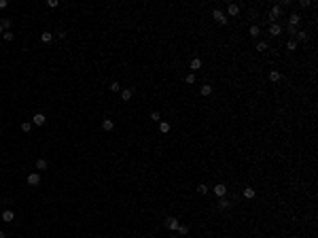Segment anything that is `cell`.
<instances>
[{"mask_svg": "<svg viewBox=\"0 0 318 238\" xmlns=\"http://www.w3.org/2000/svg\"><path fill=\"white\" fill-rule=\"evenodd\" d=\"M212 17H214V21H219V24H223V26L229 21V17L221 11V9H214V11H212Z\"/></svg>", "mask_w": 318, "mask_h": 238, "instance_id": "6da1fadb", "label": "cell"}, {"mask_svg": "<svg viewBox=\"0 0 318 238\" xmlns=\"http://www.w3.org/2000/svg\"><path fill=\"white\" fill-rule=\"evenodd\" d=\"M28 185H32V187L41 185V174H38V172H32V174H28Z\"/></svg>", "mask_w": 318, "mask_h": 238, "instance_id": "7a4b0ae2", "label": "cell"}, {"mask_svg": "<svg viewBox=\"0 0 318 238\" xmlns=\"http://www.w3.org/2000/svg\"><path fill=\"white\" fill-rule=\"evenodd\" d=\"M178 225H180L178 219H174V217H168V219H166V228H168V230H178Z\"/></svg>", "mask_w": 318, "mask_h": 238, "instance_id": "3957f363", "label": "cell"}, {"mask_svg": "<svg viewBox=\"0 0 318 238\" xmlns=\"http://www.w3.org/2000/svg\"><path fill=\"white\" fill-rule=\"evenodd\" d=\"M270 15H272V24H273V21H276V19L282 15V6H280V4H273V6H272V13H270Z\"/></svg>", "mask_w": 318, "mask_h": 238, "instance_id": "277c9868", "label": "cell"}, {"mask_svg": "<svg viewBox=\"0 0 318 238\" xmlns=\"http://www.w3.org/2000/svg\"><path fill=\"white\" fill-rule=\"evenodd\" d=\"M45 121H47V117L43 113H36V115L32 117V123H34V126H45Z\"/></svg>", "mask_w": 318, "mask_h": 238, "instance_id": "5b68a950", "label": "cell"}, {"mask_svg": "<svg viewBox=\"0 0 318 238\" xmlns=\"http://www.w3.org/2000/svg\"><path fill=\"white\" fill-rule=\"evenodd\" d=\"M214 193H216L219 198H225V193H227V185H223V183L214 185Z\"/></svg>", "mask_w": 318, "mask_h": 238, "instance_id": "8992f818", "label": "cell"}, {"mask_svg": "<svg viewBox=\"0 0 318 238\" xmlns=\"http://www.w3.org/2000/svg\"><path fill=\"white\" fill-rule=\"evenodd\" d=\"M113 128H115V121L113 119H102V130L104 132H110Z\"/></svg>", "mask_w": 318, "mask_h": 238, "instance_id": "52a82bcc", "label": "cell"}, {"mask_svg": "<svg viewBox=\"0 0 318 238\" xmlns=\"http://www.w3.org/2000/svg\"><path fill=\"white\" fill-rule=\"evenodd\" d=\"M132 96H134V90H121V100L123 102H130Z\"/></svg>", "mask_w": 318, "mask_h": 238, "instance_id": "ba28073f", "label": "cell"}, {"mask_svg": "<svg viewBox=\"0 0 318 238\" xmlns=\"http://www.w3.org/2000/svg\"><path fill=\"white\" fill-rule=\"evenodd\" d=\"M299 21H301V15H299V13H293V15L288 17V26H293V28H295Z\"/></svg>", "mask_w": 318, "mask_h": 238, "instance_id": "9c48e42d", "label": "cell"}, {"mask_svg": "<svg viewBox=\"0 0 318 238\" xmlns=\"http://www.w3.org/2000/svg\"><path fill=\"white\" fill-rule=\"evenodd\" d=\"M189 66H191V70H199V68H202V66H204V62H202V60H199V57H193V60H191V64H189Z\"/></svg>", "mask_w": 318, "mask_h": 238, "instance_id": "30bf717a", "label": "cell"}, {"mask_svg": "<svg viewBox=\"0 0 318 238\" xmlns=\"http://www.w3.org/2000/svg\"><path fill=\"white\" fill-rule=\"evenodd\" d=\"M227 13L231 15V17L240 15V6H238V4H229V6H227Z\"/></svg>", "mask_w": 318, "mask_h": 238, "instance_id": "8fae6325", "label": "cell"}, {"mask_svg": "<svg viewBox=\"0 0 318 238\" xmlns=\"http://www.w3.org/2000/svg\"><path fill=\"white\" fill-rule=\"evenodd\" d=\"M280 32H282V28H280L278 24H270V34H272V36H278Z\"/></svg>", "mask_w": 318, "mask_h": 238, "instance_id": "7c38bea8", "label": "cell"}, {"mask_svg": "<svg viewBox=\"0 0 318 238\" xmlns=\"http://www.w3.org/2000/svg\"><path fill=\"white\" fill-rule=\"evenodd\" d=\"M13 219H15V213L13 211H4L2 213V221H13Z\"/></svg>", "mask_w": 318, "mask_h": 238, "instance_id": "4fadbf2b", "label": "cell"}, {"mask_svg": "<svg viewBox=\"0 0 318 238\" xmlns=\"http://www.w3.org/2000/svg\"><path fill=\"white\" fill-rule=\"evenodd\" d=\"M199 94L202 96H210L212 94V85H202V87H199Z\"/></svg>", "mask_w": 318, "mask_h": 238, "instance_id": "5bb4252c", "label": "cell"}, {"mask_svg": "<svg viewBox=\"0 0 318 238\" xmlns=\"http://www.w3.org/2000/svg\"><path fill=\"white\" fill-rule=\"evenodd\" d=\"M280 77H282V75H280L278 70H272V72H270V81H272V83H278V81H280Z\"/></svg>", "mask_w": 318, "mask_h": 238, "instance_id": "9a60e30c", "label": "cell"}, {"mask_svg": "<svg viewBox=\"0 0 318 238\" xmlns=\"http://www.w3.org/2000/svg\"><path fill=\"white\" fill-rule=\"evenodd\" d=\"M159 132H161V134H168V132H170V123H168V121H161V123H159Z\"/></svg>", "mask_w": 318, "mask_h": 238, "instance_id": "2e32d148", "label": "cell"}, {"mask_svg": "<svg viewBox=\"0 0 318 238\" xmlns=\"http://www.w3.org/2000/svg\"><path fill=\"white\" fill-rule=\"evenodd\" d=\"M229 206H231V204H229L225 198H219V208H221V211H227Z\"/></svg>", "mask_w": 318, "mask_h": 238, "instance_id": "e0dca14e", "label": "cell"}, {"mask_svg": "<svg viewBox=\"0 0 318 238\" xmlns=\"http://www.w3.org/2000/svg\"><path fill=\"white\" fill-rule=\"evenodd\" d=\"M41 41H43V43H51V41H53V34H51V32H43V34H41Z\"/></svg>", "mask_w": 318, "mask_h": 238, "instance_id": "ac0fdd59", "label": "cell"}, {"mask_svg": "<svg viewBox=\"0 0 318 238\" xmlns=\"http://www.w3.org/2000/svg\"><path fill=\"white\" fill-rule=\"evenodd\" d=\"M244 198H248V200L255 198V189H252V187H246V189H244Z\"/></svg>", "mask_w": 318, "mask_h": 238, "instance_id": "d6986e66", "label": "cell"}, {"mask_svg": "<svg viewBox=\"0 0 318 238\" xmlns=\"http://www.w3.org/2000/svg\"><path fill=\"white\" fill-rule=\"evenodd\" d=\"M0 26H2V30H4V32H9V28H11V19H2V21H0Z\"/></svg>", "mask_w": 318, "mask_h": 238, "instance_id": "ffe728a7", "label": "cell"}, {"mask_svg": "<svg viewBox=\"0 0 318 238\" xmlns=\"http://www.w3.org/2000/svg\"><path fill=\"white\" fill-rule=\"evenodd\" d=\"M47 168V159H38L36 162V170H45Z\"/></svg>", "mask_w": 318, "mask_h": 238, "instance_id": "44dd1931", "label": "cell"}, {"mask_svg": "<svg viewBox=\"0 0 318 238\" xmlns=\"http://www.w3.org/2000/svg\"><path fill=\"white\" fill-rule=\"evenodd\" d=\"M297 41H308V32H305V30L297 32Z\"/></svg>", "mask_w": 318, "mask_h": 238, "instance_id": "7402d4cb", "label": "cell"}, {"mask_svg": "<svg viewBox=\"0 0 318 238\" xmlns=\"http://www.w3.org/2000/svg\"><path fill=\"white\" fill-rule=\"evenodd\" d=\"M21 130H23V132H30V130H32V121H23V123H21Z\"/></svg>", "mask_w": 318, "mask_h": 238, "instance_id": "603a6c76", "label": "cell"}, {"mask_svg": "<svg viewBox=\"0 0 318 238\" xmlns=\"http://www.w3.org/2000/svg\"><path fill=\"white\" fill-rule=\"evenodd\" d=\"M257 51H267V43H265V41L257 43Z\"/></svg>", "mask_w": 318, "mask_h": 238, "instance_id": "cb8c5ba5", "label": "cell"}, {"mask_svg": "<svg viewBox=\"0 0 318 238\" xmlns=\"http://www.w3.org/2000/svg\"><path fill=\"white\" fill-rule=\"evenodd\" d=\"M286 49H288V51H295V49H297V41H288V43H286Z\"/></svg>", "mask_w": 318, "mask_h": 238, "instance_id": "d4e9b609", "label": "cell"}, {"mask_svg": "<svg viewBox=\"0 0 318 238\" xmlns=\"http://www.w3.org/2000/svg\"><path fill=\"white\" fill-rule=\"evenodd\" d=\"M250 36H259V26H250Z\"/></svg>", "mask_w": 318, "mask_h": 238, "instance_id": "484cf974", "label": "cell"}, {"mask_svg": "<svg viewBox=\"0 0 318 238\" xmlns=\"http://www.w3.org/2000/svg\"><path fill=\"white\" fill-rule=\"evenodd\" d=\"M197 191L206 196V193H208V185H204V183H202V185H197Z\"/></svg>", "mask_w": 318, "mask_h": 238, "instance_id": "4316f807", "label": "cell"}, {"mask_svg": "<svg viewBox=\"0 0 318 238\" xmlns=\"http://www.w3.org/2000/svg\"><path fill=\"white\" fill-rule=\"evenodd\" d=\"M110 92H121V85L115 81V83H110Z\"/></svg>", "mask_w": 318, "mask_h": 238, "instance_id": "83f0119b", "label": "cell"}, {"mask_svg": "<svg viewBox=\"0 0 318 238\" xmlns=\"http://www.w3.org/2000/svg\"><path fill=\"white\" fill-rule=\"evenodd\" d=\"M184 81H187L189 85H191V83H195V75H187V77H184Z\"/></svg>", "mask_w": 318, "mask_h": 238, "instance_id": "f1b7e54d", "label": "cell"}, {"mask_svg": "<svg viewBox=\"0 0 318 238\" xmlns=\"http://www.w3.org/2000/svg\"><path fill=\"white\" fill-rule=\"evenodd\" d=\"M57 4H59V2H57V0H47V6H51V9H55V6H57Z\"/></svg>", "mask_w": 318, "mask_h": 238, "instance_id": "f546056e", "label": "cell"}, {"mask_svg": "<svg viewBox=\"0 0 318 238\" xmlns=\"http://www.w3.org/2000/svg\"><path fill=\"white\" fill-rule=\"evenodd\" d=\"M2 36H4V41H13V38H15V36H13V32H4Z\"/></svg>", "mask_w": 318, "mask_h": 238, "instance_id": "4dcf8cb0", "label": "cell"}, {"mask_svg": "<svg viewBox=\"0 0 318 238\" xmlns=\"http://www.w3.org/2000/svg\"><path fill=\"white\" fill-rule=\"evenodd\" d=\"M151 119H153V121H159V119H161V115L155 111V113H151Z\"/></svg>", "mask_w": 318, "mask_h": 238, "instance_id": "1f68e13d", "label": "cell"}, {"mask_svg": "<svg viewBox=\"0 0 318 238\" xmlns=\"http://www.w3.org/2000/svg\"><path fill=\"white\" fill-rule=\"evenodd\" d=\"M178 232H180V234H187V232H189V228H187V225H178Z\"/></svg>", "mask_w": 318, "mask_h": 238, "instance_id": "d6a6232c", "label": "cell"}, {"mask_svg": "<svg viewBox=\"0 0 318 238\" xmlns=\"http://www.w3.org/2000/svg\"><path fill=\"white\" fill-rule=\"evenodd\" d=\"M299 4H301V6H303V9H305V6H310V4H312V2H310V0H301V2H299Z\"/></svg>", "mask_w": 318, "mask_h": 238, "instance_id": "836d02e7", "label": "cell"}, {"mask_svg": "<svg viewBox=\"0 0 318 238\" xmlns=\"http://www.w3.org/2000/svg\"><path fill=\"white\" fill-rule=\"evenodd\" d=\"M6 6H9V2L6 0H0V9H6Z\"/></svg>", "mask_w": 318, "mask_h": 238, "instance_id": "e575fe53", "label": "cell"}, {"mask_svg": "<svg viewBox=\"0 0 318 238\" xmlns=\"http://www.w3.org/2000/svg\"><path fill=\"white\" fill-rule=\"evenodd\" d=\"M0 238H6V234H4V232H2V230H0Z\"/></svg>", "mask_w": 318, "mask_h": 238, "instance_id": "d590c367", "label": "cell"}, {"mask_svg": "<svg viewBox=\"0 0 318 238\" xmlns=\"http://www.w3.org/2000/svg\"><path fill=\"white\" fill-rule=\"evenodd\" d=\"M0 34H4V30H2V26H0Z\"/></svg>", "mask_w": 318, "mask_h": 238, "instance_id": "8d00e7d4", "label": "cell"}]
</instances>
